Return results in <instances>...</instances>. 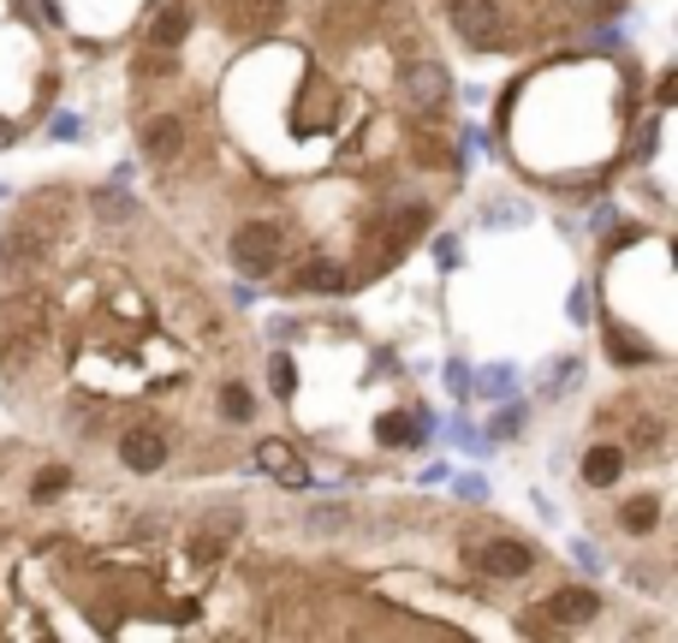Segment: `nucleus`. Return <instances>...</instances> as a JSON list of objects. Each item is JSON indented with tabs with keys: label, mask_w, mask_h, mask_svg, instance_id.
Returning a JSON list of instances; mask_svg holds the SVG:
<instances>
[{
	"label": "nucleus",
	"mask_w": 678,
	"mask_h": 643,
	"mask_svg": "<svg viewBox=\"0 0 678 643\" xmlns=\"http://www.w3.org/2000/svg\"><path fill=\"white\" fill-rule=\"evenodd\" d=\"M42 346H48V304L42 298H12V310L0 316V370L24 375Z\"/></svg>",
	"instance_id": "1"
},
{
	"label": "nucleus",
	"mask_w": 678,
	"mask_h": 643,
	"mask_svg": "<svg viewBox=\"0 0 678 643\" xmlns=\"http://www.w3.org/2000/svg\"><path fill=\"white\" fill-rule=\"evenodd\" d=\"M232 262L244 274H274L286 262V227L280 221H244L232 232Z\"/></svg>",
	"instance_id": "2"
},
{
	"label": "nucleus",
	"mask_w": 678,
	"mask_h": 643,
	"mask_svg": "<svg viewBox=\"0 0 678 643\" xmlns=\"http://www.w3.org/2000/svg\"><path fill=\"white\" fill-rule=\"evenodd\" d=\"M48 251H54V232L42 227V221H31V215H24L19 227H7V232H0V262H7L12 274H31V269H42V262H48Z\"/></svg>",
	"instance_id": "3"
},
{
	"label": "nucleus",
	"mask_w": 678,
	"mask_h": 643,
	"mask_svg": "<svg viewBox=\"0 0 678 643\" xmlns=\"http://www.w3.org/2000/svg\"><path fill=\"white\" fill-rule=\"evenodd\" d=\"M447 19H452V31H459L470 48L500 42V7L494 0H447Z\"/></svg>",
	"instance_id": "4"
},
{
	"label": "nucleus",
	"mask_w": 678,
	"mask_h": 643,
	"mask_svg": "<svg viewBox=\"0 0 678 643\" xmlns=\"http://www.w3.org/2000/svg\"><path fill=\"white\" fill-rule=\"evenodd\" d=\"M280 12H286V0H220V19H227L232 36H262V31H274Z\"/></svg>",
	"instance_id": "5"
},
{
	"label": "nucleus",
	"mask_w": 678,
	"mask_h": 643,
	"mask_svg": "<svg viewBox=\"0 0 678 643\" xmlns=\"http://www.w3.org/2000/svg\"><path fill=\"white\" fill-rule=\"evenodd\" d=\"M400 90H405L411 108H440V101H447V66L440 61H411L400 72Z\"/></svg>",
	"instance_id": "6"
},
{
	"label": "nucleus",
	"mask_w": 678,
	"mask_h": 643,
	"mask_svg": "<svg viewBox=\"0 0 678 643\" xmlns=\"http://www.w3.org/2000/svg\"><path fill=\"white\" fill-rule=\"evenodd\" d=\"M143 155H150L155 167H173V161L185 155V120L179 113H155V120H143Z\"/></svg>",
	"instance_id": "7"
},
{
	"label": "nucleus",
	"mask_w": 678,
	"mask_h": 643,
	"mask_svg": "<svg viewBox=\"0 0 678 643\" xmlns=\"http://www.w3.org/2000/svg\"><path fill=\"white\" fill-rule=\"evenodd\" d=\"M477 566H482L489 578H524L529 566H536V554H529L518 536H494V543L477 554Z\"/></svg>",
	"instance_id": "8"
},
{
	"label": "nucleus",
	"mask_w": 678,
	"mask_h": 643,
	"mask_svg": "<svg viewBox=\"0 0 678 643\" xmlns=\"http://www.w3.org/2000/svg\"><path fill=\"white\" fill-rule=\"evenodd\" d=\"M120 459L131 465V471H161V465H167V442H161L155 429H125L120 435Z\"/></svg>",
	"instance_id": "9"
},
{
	"label": "nucleus",
	"mask_w": 678,
	"mask_h": 643,
	"mask_svg": "<svg viewBox=\"0 0 678 643\" xmlns=\"http://www.w3.org/2000/svg\"><path fill=\"white\" fill-rule=\"evenodd\" d=\"M595 590H559L554 596V602H548V613H554V620L559 625H589V620H595Z\"/></svg>",
	"instance_id": "10"
},
{
	"label": "nucleus",
	"mask_w": 678,
	"mask_h": 643,
	"mask_svg": "<svg viewBox=\"0 0 678 643\" xmlns=\"http://www.w3.org/2000/svg\"><path fill=\"white\" fill-rule=\"evenodd\" d=\"M190 24H197V12H190V7H161L155 24H150V36L161 42V48H179V42L190 36Z\"/></svg>",
	"instance_id": "11"
},
{
	"label": "nucleus",
	"mask_w": 678,
	"mask_h": 643,
	"mask_svg": "<svg viewBox=\"0 0 678 643\" xmlns=\"http://www.w3.org/2000/svg\"><path fill=\"white\" fill-rule=\"evenodd\" d=\"M619 524H625L631 536L655 531V524H660V501H655V494H637V501H625V506H619Z\"/></svg>",
	"instance_id": "12"
},
{
	"label": "nucleus",
	"mask_w": 678,
	"mask_h": 643,
	"mask_svg": "<svg viewBox=\"0 0 678 643\" xmlns=\"http://www.w3.org/2000/svg\"><path fill=\"white\" fill-rule=\"evenodd\" d=\"M619 465H625V453H619V447H589V459H583V482L608 489V482L619 477Z\"/></svg>",
	"instance_id": "13"
},
{
	"label": "nucleus",
	"mask_w": 678,
	"mask_h": 643,
	"mask_svg": "<svg viewBox=\"0 0 678 643\" xmlns=\"http://www.w3.org/2000/svg\"><path fill=\"white\" fill-rule=\"evenodd\" d=\"M262 465H269L274 477H304V465L292 459V447H286V442H262Z\"/></svg>",
	"instance_id": "14"
},
{
	"label": "nucleus",
	"mask_w": 678,
	"mask_h": 643,
	"mask_svg": "<svg viewBox=\"0 0 678 643\" xmlns=\"http://www.w3.org/2000/svg\"><path fill=\"white\" fill-rule=\"evenodd\" d=\"M220 412H227L232 423H244V417H250V388H239V382L220 388Z\"/></svg>",
	"instance_id": "15"
},
{
	"label": "nucleus",
	"mask_w": 678,
	"mask_h": 643,
	"mask_svg": "<svg viewBox=\"0 0 678 643\" xmlns=\"http://www.w3.org/2000/svg\"><path fill=\"white\" fill-rule=\"evenodd\" d=\"M411 435H417V423H405V417H387V423H381V442H411Z\"/></svg>",
	"instance_id": "16"
},
{
	"label": "nucleus",
	"mask_w": 678,
	"mask_h": 643,
	"mask_svg": "<svg viewBox=\"0 0 678 643\" xmlns=\"http://www.w3.org/2000/svg\"><path fill=\"white\" fill-rule=\"evenodd\" d=\"M61 489H66V471H42L36 477V501H54Z\"/></svg>",
	"instance_id": "17"
},
{
	"label": "nucleus",
	"mask_w": 678,
	"mask_h": 643,
	"mask_svg": "<svg viewBox=\"0 0 678 643\" xmlns=\"http://www.w3.org/2000/svg\"><path fill=\"white\" fill-rule=\"evenodd\" d=\"M559 7H566L571 19H589V12H601V7H608V0H559Z\"/></svg>",
	"instance_id": "18"
},
{
	"label": "nucleus",
	"mask_w": 678,
	"mask_h": 643,
	"mask_svg": "<svg viewBox=\"0 0 678 643\" xmlns=\"http://www.w3.org/2000/svg\"><path fill=\"white\" fill-rule=\"evenodd\" d=\"M274 388H280V393H292V363H286V358L274 363Z\"/></svg>",
	"instance_id": "19"
}]
</instances>
